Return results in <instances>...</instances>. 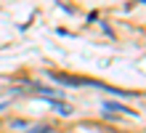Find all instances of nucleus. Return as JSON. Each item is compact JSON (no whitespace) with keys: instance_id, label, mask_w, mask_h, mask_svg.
<instances>
[{"instance_id":"obj_1","label":"nucleus","mask_w":146,"mask_h":133,"mask_svg":"<svg viewBox=\"0 0 146 133\" xmlns=\"http://www.w3.org/2000/svg\"><path fill=\"white\" fill-rule=\"evenodd\" d=\"M50 80H56V83H64V85H93V88H104L101 83H90V80H82V77H72V75H61V72H50Z\"/></svg>"},{"instance_id":"obj_2","label":"nucleus","mask_w":146,"mask_h":133,"mask_svg":"<svg viewBox=\"0 0 146 133\" xmlns=\"http://www.w3.org/2000/svg\"><path fill=\"white\" fill-rule=\"evenodd\" d=\"M29 133H53V130H50L48 125H37V128H32Z\"/></svg>"}]
</instances>
